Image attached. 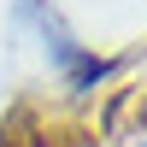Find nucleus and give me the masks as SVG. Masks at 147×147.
Segmentation results:
<instances>
[{"label":"nucleus","mask_w":147,"mask_h":147,"mask_svg":"<svg viewBox=\"0 0 147 147\" xmlns=\"http://www.w3.org/2000/svg\"><path fill=\"white\" fill-rule=\"evenodd\" d=\"M35 147H100V136H94V124H82V118H47V124L35 129Z\"/></svg>","instance_id":"nucleus-2"},{"label":"nucleus","mask_w":147,"mask_h":147,"mask_svg":"<svg viewBox=\"0 0 147 147\" xmlns=\"http://www.w3.org/2000/svg\"><path fill=\"white\" fill-rule=\"evenodd\" d=\"M106 141L147 147V82H129L106 100Z\"/></svg>","instance_id":"nucleus-1"},{"label":"nucleus","mask_w":147,"mask_h":147,"mask_svg":"<svg viewBox=\"0 0 147 147\" xmlns=\"http://www.w3.org/2000/svg\"><path fill=\"white\" fill-rule=\"evenodd\" d=\"M35 129H41L35 106H30V100H18L6 118H0V147H35Z\"/></svg>","instance_id":"nucleus-3"}]
</instances>
